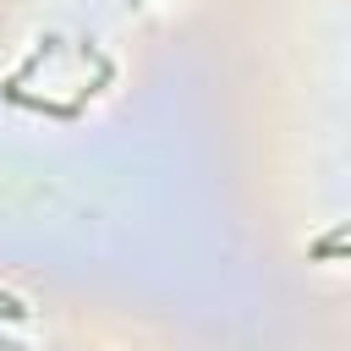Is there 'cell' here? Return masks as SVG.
<instances>
[{"instance_id": "obj_1", "label": "cell", "mask_w": 351, "mask_h": 351, "mask_svg": "<svg viewBox=\"0 0 351 351\" xmlns=\"http://www.w3.org/2000/svg\"><path fill=\"white\" fill-rule=\"evenodd\" d=\"M313 258H351V225H340L324 241H313Z\"/></svg>"}, {"instance_id": "obj_2", "label": "cell", "mask_w": 351, "mask_h": 351, "mask_svg": "<svg viewBox=\"0 0 351 351\" xmlns=\"http://www.w3.org/2000/svg\"><path fill=\"white\" fill-rule=\"evenodd\" d=\"M0 318L22 324V318H27V302H22V296H11V291H0Z\"/></svg>"}]
</instances>
